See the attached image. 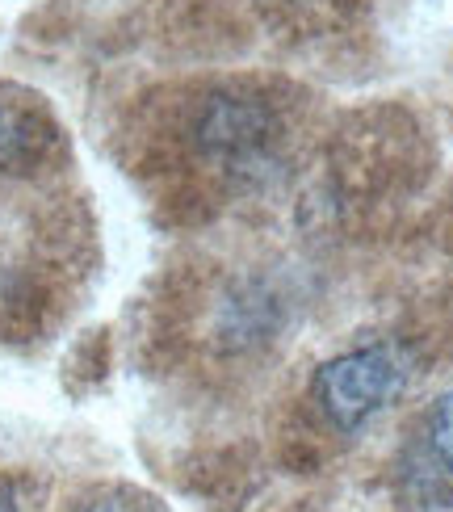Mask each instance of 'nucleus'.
Here are the masks:
<instances>
[{
	"instance_id": "nucleus-5",
	"label": "nucleus",
	"mask_w": 453,
	"mask_h": 512,
	"mask_svg": "<svg viewBox=\"0 0 453 512\" xmlns=\"http://www.w3.org/2000/svg\"><path fill=\"white\" fill-rule=\"evenodd\" d=\"M89 512H168V508L151 496H139V492H114V496H101Z\"/></svg>"
},
{
	"instance_id": "nucleus-3",
	"label": "nucleus",
	"mask_w": 453,
	"mask_h": 512,
	"mask_svg": "<svg viewBox=\"0 0 453 512\" xmlns=\"http://www.w3.org/2000/svg\"><path fill=\"white\" fill-rule=\"evenodd\" d=\"M51 139V122L34 101L17 97L13 89H0V177L34 168L47 156Z\"/></svg>"
},
{
	"instance_id": "nucleus-6",
	"label": "nucleus",
	"mask_w": 453,
	"mask_h": 512,
	"mask_svg": "<svg viewBox=\"0 0 453 512\" xmlns=\"http://www.w3.org/2000/svg\"><path fill=\"white\" fill-rule=\"evenodd\" d=\"M0 512H17V500H13V487H0Z\"/></svg>"
},
{
	"instance_id": "nucleus-1",
	"label": "nucleus",
	"mask_w": 453,
	"mask_h": 512,
	"mask_svg": "<svg viewBox=\"0 0 453 512\" xmlns=\"http://www.w3.org/2000/svg\"><path fill=\"white\" fill-rule=\"evenodd\" d=\"M407 361L395 345H361L323 361L311 378V399L340 433H357L403 395Z\"/></svg>"
},
{
	"instance_id": "nucleus-2",
	"label": "nucleus",
	"mask_w": 453,
	"mask_h": 512,
	"mask_svg": "<svg viewBox=\"0 0 453 512\" xmlns=\"http://www.w3.org/2000/svg\"><path fill=\"white\" fill-rule=\"evenodd\" d=\"M198 152L227 168V173H256L265 168L277 143V118L261 97L248 93H214L193 122Z\"/></svg>"
},
{
	"instance_id": "nucleus-4",
	"label": "nucleus",
	"mask_w": 453,
	"mask_h": 512,
	"mask_svg": "<svg viewBox=\"0 0 453 512\" xmlns=\"http://www.w3.org/2000/svg\"><path fill=\"white\" fill-rule=\"evenodd\" d=\"M412 479L424 492H453V391H445L420 424Z\"/></svg>"
}]
</instances>
